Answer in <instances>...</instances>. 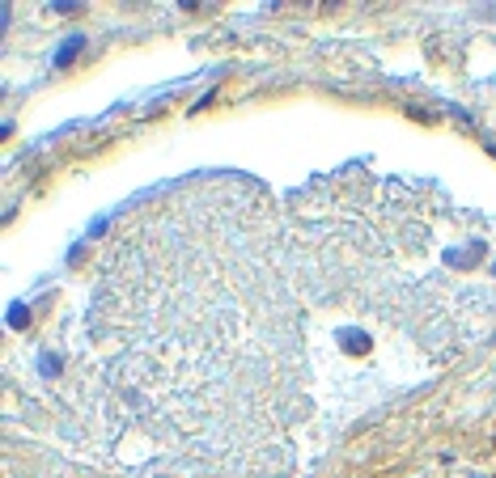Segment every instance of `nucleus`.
Listing matches in <instances>:
<instances>
[{
    "mask_svg": "<svg viewBox=\"0 0 496 478\" xmlns=\"http://www.w3.org/2000/svg\"><path fill=\"white\" fill-rule=\"evenodd\" d=\"M52 9H56V13H77L81 5H77V0H60V5H52Z\"/></svg>",
    "mask_w": 496,
    "mask_h": 478,
    "instance_id": "obj_5",
    "label": "nucleus"
},
{
    "mask_svg": "<svg viewBox=\"0 0 496 478\" xmlns=\"http://www.w3.org/2000/svg\"><path fill=\"white\" fill-rule=\"evenodd\" d=\"M492 271H496V263H492Z\"/></svg>",
    "mask_w": 496,
    "mask_h": 478,
    "instance_id": "obj_7",
    "label": "nucleus"
},
{
    "mask_svg": "<svg viewBox=\"0 0 496 478\" xmlns=\"http://www.w3.org/2000/svg\"><path fill=\"white\" fill-rule=\"evenodd\" d=\"M153 478H170V474H153Z\"/></svg>",
    "mask_w": 496,
    "mask_h": 478,
    "instance_id": "obj_6",
    "label": "nucleus"
},
{
    "mask_svg": "<svg viewBox=\"0 0 496 478\" xmlns=\"http://www.w3.org/2000/svg\"><path fill=\"white\" fill-rule=\"evenodd\" d=\"M89 394L195 478H284L310 411L306 326L271 199L242 174L136 208L89 300Z\"/></svg>",
    "mask_w": 496,
    "mask_h": 478,
    "instance_id": "obj_1",
    "label": "nucleus"
},
{
    "mask_svg": "<svg viewBox=\"0 0 496 478\" xmlns=\"http://www.w3.org/2000/svg\"><path fill=\"white\" fill-rule=\"evenodd\" d=\"M335 343H343V347L352 351V356L369 351V335H365V331H357V326H339V331H335Z\"/></svg>",
    "mask_w": 496,
    "mask_h": 478,
    "instance_id": "obj_2",
    "label": "nucleus"
},
{
    "mask_svg": "<svg viewBox=\"0 0 496 478\" xmlns=\"http://www.w3.org/2000/svg\"><path fill=\"white\" fill-rule=\"evenodd\" d=\"M81 47H85V38H81V34H72V38L60 47V51H56V68H68L72 60H77V51H81Z\"/></svg>",
    "mask_w": 496,
    "mask_h": 478,
    "instance_id": "obj_3",
    "label": "nucleus"
},
{
    "mask_svg": "<svg viewBox=\"0 0 496 478\" xmlns=\"http://www.w3.org/2000/svg\"><path fill=\"white\" fill-rule=\"evenodd\" d=\"M9 326H13V331H26V326H30V305L13 300V305H9Z\"/></svg>",
    "mask_w": 496,
    "mask_h": 478,
    "instance_id": "obj_4",
    "label": "nucleus"
}]
</instances>
